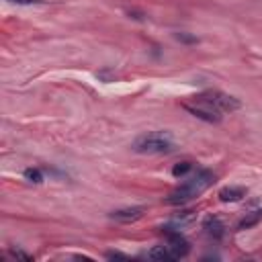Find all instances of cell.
<instances>
[{
    "mask_svg": "<svg viewBox=\"0 0 262 262\" xmlns=\"http://www.w3.org/2000/svg\"><path fill=\"white\" fill-rule=\"evenodd\" d=\"M213 182H215L213 172L201 168V170H197L195 176H191L184 184H180L176 191H172L170 197L166 199V203L168 205H184V203H189L195 197H199L203 191H207Z\"/></svg>",
    "mask_w": 262,
    "mask_h": 262,
    "instance_id": "1",
    "label": "cell"
},
{
    "mask_svg": "<svg viewBox=\"0 0 262 262\" xmlns=\"http://www.w3.org/2000/svg\"><path fill=\"white\" fill-rule=\"evenodd\" d=\"M172 148H174L172 140L164 133L141 135L133 143V152H138V154H168V152H172Z\"/></svg>",
    "mask_w": 262,
    "mask_h": 262,
    "instance_id": "2",
    "label": "cell"
},
{
    "mask_svg": "<svg viewBox=\"0 0 262 262\" xmlns=\"http://www.w3.org/2000/svg\"><path fill=\"white\" fill-rule=\"evenodd\" d=\"M197 99L205 101L207 105H211L213 109H217L219 113H234V111H238L242 106V103L236 99V96L226 94L221 90H205L203 94H199Z\"/></svg>",
    "mask_w": 262,
    "mask_h": 262,
    "instance_id": "3",
    "label": "cell"
},
{
    "mask_svg": "<svg viewBox=\"0 0 262 262\" xmlns=\"http://www.w3.org/2000/svg\"><path fill=\"white\" fill-rule=\"evenodd\" d=\"M182 109L189 111L192 117H197V119H201V121H207V123H219V121H221V113H219L217 109H213L211 105H207L205 101L195 99V105L184 103Z\"/></svg>",
    "mask_w": 262,
    "mask_h": 262,
    "instance_id": "4",
    "label": "cell"
},
{
    "mask_svg": "<svg viewBox=\"0 0 262 262\" xmlns=\"http://www.w3.org/2000/svg\"><path fill=\"white\" fill-rule=\"evenodd\" d=\"M162 234L166 236V244H168V248L174 252L176 260H178V258H184V256L189 254L191 244L187 242V238L180 234L178 227H162Z\"/></svg>",
    "mask_w": 262,
    "mask_h": 262,
    "instance_id": "5",
    "label": "cell"
},
{
    "mask_svg": "<svg viewBox=\"0 0 262 262\" xmlns=\"http://www.w3.org/2000/svg\"><path fill=\"white\" fill-rule=\"evenodd\" d=\"M143 213H145V207H127V209L113 211L109 217H111L113 221H119V223H131V221L141 219Z\"/></svg>",
    "mask_w": 262,
    "mask_h": 262,
    "instance_id": "6",
    "label": "cell"
},
{
    "mask_svg": "<svg viewBox=\"0 0 262 262\" xmlns=\"http://www.w3.org/2000/svg\"><path fill=\"white\" fill-rule=\"evenodd\" d=\"M203 229H205V234L213 240H221L226 236V226H223V221L215 215H209L203 219Z\"/></svg>",
    "mask_w": 262,
    "mask_h": 262,
    "instance_id": "7",
    "label": "cell"
},
{
    "mask_svg": "<svg viewBox=\"0 0 262 262\" xmlns=\"http://www.w3.org/2000/svg\"><path fill=\"white\" fill-rule=\"evenodd\" d=\"M248 195V191L244 187H226L219 191V201L223 203H238Z\"/></svg>",
    "mask_w": 262,
    "mask_h": 262,
    "instance_id": "8",
    "label": "cell"
},
{
    "mask_svg": "<svg viewBox=\"0 0 262 262\" xmlns=\"http://www.w3.org/2000/svg\"><path fill=\"white\" fill-rule=\"evenodd\" d=\"M148 258L152 260H176V256H174V252L166 246H154L150 252H148Z\"/></svg>",
    "mask_w": 262,
    "mask_h": 262,
    "instance_id": "9",
    "label": "cell"
},
{
    "mask_svg": "<svg viewBox=\"0 0 262 262\" xmlns=\"http://www.w3.org/2000/svg\"><path fill=\"white\" fill-rule=\"evenodd\" d=\"M191 170H192V162H189V160L178 162V164H174V168H172V176L174 178H184L187 174H191Z\"/></svg>",
    "mask_w": 262,
    "mask_h": 262,
    "instance_id": "10",
    "label": "cell"
},
{
    "mask_svg": "<svg viewBox=\"0 0 262 262\" xmlns=\"http://www.w3.org/2000/svg\"><path fill=\"white\" fill-rule=\"evenodd\" d=\"M23 176L29 180V182H33V184H41L43 182V174L41 170H37V168H27L23 172Z\"/></svg>",
    "mask_w": 262,
    "mask_h": 262,
    "instance_id": "11",
    "label": "cell"
},
{
    "mask_svg": "<svg viewBox=\"0 0 262 262\" xmlns=\"http://www.w3.org/2000/svg\"><path fill=\"white\" fill-rule=\"evenodd\" d=\"M96 78L99 80H103V82H115V72H111V70H101V72H96Z\"/></svg>",
    "mask_w": 262,
    "mask_h": 262,
    "instance_id": "12",
    "label": "cell"
},
{
    "mask_svg": "<svg viewBox=\"0 0 262 262\" xmlns=\"http://www.w3.org/2000/svg\"><path fill=\"white\" fill-rule=\"evenodd\" d=\"M174 37H176L178 41H182V43H197V41H199L195 35H187V33H176Z\"/></svg>",
    "mask_w": 262,
    "mask_h": 262,
    "instance_id": "13",
    "label": "cell"
},
{
    "mask_svg": "<svg viewBox=\"0 0 262 262\" xmlns=\"http://www.w3.org/2000/svg\"><path fill=\"white\" fill-rule=\"evenodd\" d=\"M11 4H23V6H33V4H45V0H8Z\"/></svg>",
    "mask_w": 262,
    "mask_h": 262,
    "instance_id": "14",
    "label": "cell"
},
{
    "mask_svg": "<svg viewBox=\"0 0 262 262\" xmlns=\"http://www.w3.org/2000/svg\"><path fill=\"white\" fill-rule=\"evenodd\" d=\"M11 256L13 258H21V260H33V256L27 254V252H23V250H11Z\"/></svg>",
    "mask_w": 262,
    "mask_h": 262,
    "instance_id": "15",
    "label": "cell"
},
{
    "mask_svg": "<svg viewBox=\"0 0 262 262\" xmlns=\"http://www.w3.org/2000/svg\"><path fill=\"white\" fill-rule=\"evenodd\" d=\"M106 258H111V260H115V258H119V260H129V256L121 254V252H109V254H106Z\"/></svg>",
    "mask_w": 262,
    "mask_h": 262,
    "instance_id": "16",
    "label": "cell"
}]
</instances>
